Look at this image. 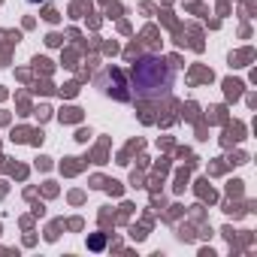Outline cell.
I'll use <instances>...</instances> for the list:
<instances>
[{"mask_svg":"<svg viewBox=\"0 0 257 257\" xmlns=\"http://www.w3.org/2000/svg\"><path fill=\"white\" fill-rule=\"evenodd\" d=\"M173 85H176V64L161 55H143L134 64V76L127 88H131V97L161 100L173 91Z\"/></svg>","mask_w":257,"mask_h":257,"instance_id":"obj_1","label":"cell"},{"mask_svg":"<svg viewBox=\"0 0 257 257\" xmlns=\"http://www.w3.org/2000/svg\"><path fill=\"white\" fill-rule=\"evenodd\" d=\"M31 4H34V0H31Z\"/></svg>","mask_w":257,"mask_h":257,"instance_id":"obj_2","label":"cell"}]
</instances>
